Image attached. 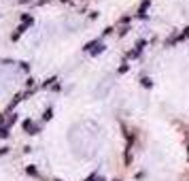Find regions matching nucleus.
<instances>
[{
    "label": "nucleus",
    "instance_id": "obj_12",
    "mask_svg": "<svg viewBox=\"0 0 189 181\" xmlns=\"http://www.w3.org/2000/svg\"><path fill=\"white\" fill-rule=\"evenodd\" d=\"M7 151H9V147H0V156H2V154H7Z\"/></svg>",
    "mask_w": 189,
    "mask_h": 181
},
{
    "label": "nucleus",
    "instance_id": "obj_8",
    "mask_svg": "<svg viewBox=\"0 0 189 181\" xmlns=\"http://www.w3.org/2000/svg\"><path fill=\"white\" fill-rule=\"evenodd\" d=\"M26 173H28V175H32V177H36V175H38V170H36L34 166H26Z\"/></svg>",
    "mask_w": 189,
    "mask_h": 181
},
{
    "label": "nucleus",
    "instance_id": "obj_1",
    "mask_svg": "<svg viewBox=\"0 0 189 181\" xmlns=\"http://www.w3.org/2000/svg\"><path fill=\"white\" fill-rule=\"evenodd\" d=\"M24 130L28 134H36V132H38V128L34 126V121H32V120H26L24 121Z\"/></svg>",
    "mask_w": 189,
    "mask_h": 181
},
{
    "label": "nucleus",
    "instance_id": "obj_4",
    "mask_svg": "<svg viewBox=\"0 0 189 181\" xmlns=\"http://www.w3.org/2000/svg\"><path fill=\"white\" fill-rule=\"evenodd\" d=\"M98 43H100V41H89V43H87V45L83 47V51H89V53H92V49H94Z\"/></svg>",
    "mask_w": 189,
    "mask_h": 181
},
{
    "label": "nucleus",
    "instance_id": "obj_7",
    "mask_svg": "<svg viewBox=\"0 0 189 181\" xmlns=\"http://www.w3.org/2000/svg\"><path fill=\"white\" fill-rule=\"evenodd\" d=\"M51 117H53V111H51V109H47V111L43 113V120H45V121H49Z\"/></svg>",
    "mask_w": 189,
    "mask_h": 181
},
{
    "label": "nucleus",
    "instance_id": "obj_5",
    "mask_svg": "<svg viewBox=\"0 0 189 181\" xmlns=\"http://www.w3.org/2000/svg\"><path fill=\"white\" fill-rule=\"evenodd\" d=\"M32 22H34V19H32V15H21V24H28V26H32Z\"/></svg>",
    "mask_w": 189,
    "mask_h": 181
},
{
    "label": "nucleus",
    "instance_id": "obj_11",
    "mask_svg": "<svg viewBox=\"0 0 189 181\" xmlns=\"http://www.w3.org/2000/svg\"><path fill=\"white\" fill-rule=\"evenodd\" d=\"M189 36V28H185V30H183V34H181V38H187Z\"/></svg>",
    "mask_w": 189,
    "mask_h": 181
},
{
    "label": "nucleus",
    "instance_id": "obj_10",
    "mask_svg": "<svg viewBox=\"0 0 189 181\" xmlns=\"http://www.w3.org/2000/svg\"><path fill=\"white\" fill-rule=\"evenodd\" d=\"M15 121H17V115H15V113H13L11 117H9V126H13V124H15Z\"/></svg>",
    "mask_w": 189,
    "mask_h": 181
},
{
    "label": "nucleus",
    "instance_id": "obj_14",
    "mask_svg": "<svg viewBox=\"0 0 189 181\" xmlns=\"http://www.w3.org/2000/svg\"><path fill=\"white\" fill-rule=\"evenodd\" d=\"M62 2H68V0H62Z\"/></svg>",
    "mask_w": 189,
    "mask_h": 181
},
{
    "label": "nucleus",
    "instance_id": "obj_2",
    "mask_svg": "<svg viewBox=\"0 0 189 181\" xmlns=\"http://www.w3.org/2000/svg\"><path fill=\"white\" fill-rule=\"evenodd\" d=\"M149 4H151V0H144V2H142L140 4V9H138V17H142V19H144V17H147V9H149Z\"/></svg>",
    "mask_w": 189,
    "mask_h": 181
},
{
    "label": "nucleus",
    "instance_id": "obj_3",
    "mask_svg": "<svg viewBox=\"0 0 189 181\" xmlns=\"http://www.w3.org/2000/svg\"><path fill=\"white\" fill-rule=\"evenodd\" d=\"M102 51H104V45H102V41H100V43L92 49V56H98V53H102Z\"/></svg>",
    "mask_w": 189,
    "mask_h": 181
},
{
    "label": "nucleus",
    "instance_id": "obj_9",
    "mask_svg": "<svg viewBox=\"0 0 189 181\" xmlns=\"http://www.w3.org/2000/svg\"><path fill=\"white\" fill-rule=\"evenodd\" d=\"M142 85H144V87H151V85H153V81H151L149 77H144V79H142Z\"/></svg>",
    "mask_w": 189,
    "mask_h": 181
},
{
    "label": "nucleus",
    "instance_id": "obj_13",
    "mask_svg": "<svg viewBox=\"0 0 189 181\" xmlns=\"http://www.w3.org/2000/svg\"><path fill=\"white\" fill-rule=\"evenodd\" d=\"M0 124H2V115H0Z\"/></svg>",
    "mask_w": 189,
    "mask_h": 181
},
{
    "label": "nucleus",
    "instance_id": "obj_6",
    "mask_svg": "<svg viewBox=\"0 0 189 181\" xmlns=\"http://www.w3.org/2000/svg\"><path fill=\"white\" fill-rule=\"evenodd\" d=\"M9 136V126H0V139H7Z\"/></svg>",
    "mask_w": 189,
    "mask_h": 181
}]
</instances>
